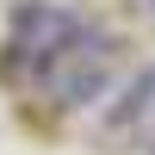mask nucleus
I'll use <instances>...</instances> for the list:
<instances>
[{"instance_id": "1", "label": "nucleus", "mask_w": 155, "mask_h": 155, "mask_svg": "<svg viewBox=\"0 0 155 155\" xmlns=\"http://www.w3.org/2000/svg\"><path fill=\"white\" fill-rule=\"evenodd\" d=\"M137 106H155V68H149V74H143V81H137V87H130V112H137Z\"/></svg>"}, {"instance_id": "2", "label": "nucleus", "mask_w": 155, "mask_h": 155, "mask_svg": "<svg viewBox=\"0 0 155 155\" xmlns=\"http://www.w3.org/2000/svg\"><path fill=\"white\" fill-rule=\"evenodd\" d=\"M149 12H155V0H149Z\"/></svg>"}]
</instances>
